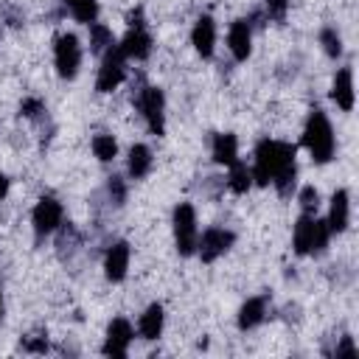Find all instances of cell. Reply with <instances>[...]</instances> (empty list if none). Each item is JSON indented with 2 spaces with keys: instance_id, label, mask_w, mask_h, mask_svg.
I'll use <instances>...</instances> for the list:
<instances>
[{
  "instance_id": "obj_11",
  "label": "cell",
  "mask_w": 359,
  "mask_h": 359,
  "mask_svg": "<svg viewBox=\"0 0 359 359\" xmlns=\"http://www.w3.org/2000/svg\"><path fill=\"white\" fill-rule=\"evenodd\" d=\"M191 45H194V50H196L202 59H210V56H213V48H216V22H213V17L202 14V17L194 22Z\"/></svg>"
},
{
  "instance_id": "obj_5",
  "label": "cell",
  "mask_w": 359,
  "mask_h": 359,
  "mask_svg": "<svg viewBox=\"0 0 359 359\" xmlns=\"http://www.w3.org/2000/svg\"><path fill=\"white\" fill-rule=\"evenodd\" d=\"M137 109L146 118V126L151 129V135L165 132V95L160 87H143L137 93Z\"/></svg>"
},
{
  "instance_id": "obj_8",
  "label": "cell",
  "mask_w": 359,
  "mask_h": 359,
  "mask_svg": "<svg viewBox=\"0 0 359 359\" xmlns=\"http://www.w3.org/2000/svg\"><path fill=\"white\" fill-rule=\"evenodd\" d=\"M121 53L126 56V59H137V62H143L149 53H151V34L146 31V25H143V20H140V11H137V20L132 17V22H129V31H126V36L121 39Z\"/></svg>"
},
{
  "instance_id": "obj_10",
  "label": "cell",
  "mask_w": 359,
  "mask_h": 359,
  "mask_svg": "<svg viewBox=\"0 0 359 359\" xmlns=\"http://www.w3.org/2000/svg\"><path fill=\"white\" fill-rule=\"evenodd\" d=\"M132 337H135L132 323L123 320V317H115V320L107 325V339H104V348H101V351H104L107 356H126Z\"/></svg>"
},
{
  "instance_id": "obj_14",
  "label": "cell",
  "mask_w": 359,
  "mask_h": 359,
  "mask_svg": "<svg viewBox=\"0 0 359 359\" xmlns=\"http://www.w3.org/2000/svg\"><path fill=\"white\" fill-rule=\"evenodd\" d=\"M331 101L345 112L353 109V70L351 67L337 70V76L331 81Z\"/></svg>"
},
{
  "instance_id": "obj_25",
  "label": "cell",
  "mask_w": 359,
  "mask_h": 359,
  "mask_svg": "<svg viewBox=\"0 0 359 359\" xmlns=\"http://www.w3.org/2000/svg\"><path fill=\"white\" fill-rule=\"evenodd\" d=\"M320 45H323V50H325L331 59H337V56L342 53V36L337 34V28H323V31H320Z\"/></svg>"
},
{
  "instance_id": "obj_15",
  "label": "cell",
  "mask_w": 359,
  "mask_h": 359,
  "mask_svg": "<svg viewBox=\"0 0 359 359\" xmlns=\"http://www.w3.org/2000/svg\"><path fill=\"white\" fill-rule=\"evenodd\" d=\"M348 222H351V196H348L345 188H339V191H334V196H331V208H328L325 224H328L331 233H342V230L348 227Z\"/></svg>"
},
{
  "instance_id": "obj_26",
  "label": "cell",
  "mask_w": 359,
  "mask_h": 359,
  "mask_svg": "<svg viewBox=\"0 0 359 359\" xmlns=\"http://www.w3.org/2000/svg\"><path fill=\"white\" fill-rule=\"evenodd\" d=\"M297 202H300V208H303V213H317V208H320V194H317V188L314 185H303L300 188V194H297Z\"/></svg>"
},
{
  "instance_id": "obj_23",
  "label": "cell",
  "mask_w": 359,
  "mask_h": 359,
  "mask_svg": "<svg viewBox=\"0 0 359 359\" xmlns=\"http://www.w3.org/2000/svg\"><path fill=\"white\" fill-rule=\"evenodd\" d=\"M115 39H112V31L101 22H90V50L93 53H104L107 48H112Z\"/></svg>"
},
{
  "instance_id": "obj_19",
  "label": "cell",
  "mask_w": 359,
  "mask_h": 359,
  "mask_svg": "<svg viewBox=\"0 0 359 359\" xmlns=\"http://www.w3.org/2000/svg\"><path fill=\"white\" fill-rule=\"evenodd\" d=\"M266 317V297H250L241 309H238V328L250 331L255 325H261Z\"/></svg>"
},
{
  "instance_id": "obj_28",
  "label": "cell",
  "mask_w": 359,
  "mask_h": 359,
  "mask_svg": "<svg viewBox=\"0 0 359 359\" xmlns=\"http://www.w3.org/2000/svg\"><path fill=\"white\" fill-rule=\"evenodd\" d=\"M328 238H331L328 224L317 219V227H314V250H311V252H323V250L328 247Z\"/></svg>"
},
{
  "instance_id": "obj_31",
  "label": "cell",
  "mask_w": 359,
  "mask_h": 359,
  "mask_svg": "<svg viewBox=\"0 0 359 359\" xmlns=\"http://www.w3.org/2000/svg\"><path fill=\"white\" fill-rule=\"evenodd\" d=\"M339 353H348V356H356V348H353V342H351V337H342V342L337 345V356Z\"/></svg>"
},
{
  "instance_id": "obj_17",
  "label": "cell",
  "mask_w": 359,
  "mask_h": 359,
  "mask_svg": "<svg viewBox=\"0 0 359 359\" xmlns=\"http://www.w3.org/2000/svg\"><path fill=\"white\" fill-rule=\"evenodd\" d=\"M210 154H213V160H216L219 165H230L233 160H238V140H236V135H230V132L213 135Z\"/></svg>"
},
{
  "instance_id": "obj_29",
  "label": "cell",
  "mask_w": 359,
  "mask_h": 359,
  "mask_svg": "<svg viewBox=\"0 0 359 359\" xmlns=\"http://www.w3.org/2000/svg\"><path fill=\"white\" fill-rule=\"evenodd\" d=\"M20 112H22L25 118H36L39 112H45V107H42V101H36V98H28V101H22Z\"/></svg>"
},
{
  "instance_id": "obj_33",
  "label": "cell",
  "mask_w": 359,
  "mask_h": 359,
  "mask_svg": "<svg viewBox=\"0 0 359 359\" xmlns=\"http://www.w3.org/2000/svg\"><path fill=\"white\" fill-rule=\"evenodd\" d=\"M0 320H3V286H0Z\"/></svg>"
},
{
  "instance_id": "obj_13",
  "label": "cell",
  "mask_w": 359,
  "mask_h": 359,
  "mask_svg": "<svg viewBox=\"0 0 359 359\" xmlns=\"http://www.w3.org/2000/svg\"><path fill=\"white\" fill-rule=\"evenodd\" d=\"M129 258H132V250H129L126 241H115V244L107 250V255H104V272H107V278H109L112 283H118V280L126 278Z\"/></svg>"
},
{
  "instance_id": "obj_7",
  "label": "cell",
  "mask_w": 359,
  "mask_h": 359,
  "mask_svg": "<svg viewBox=\"0 0 359 359\" xmlns=\"http://www.w3.org/2000/svg\"><path fill=\"white\" fill-rule=\"evenodd\" d=\"M62 216H65L62 202H59V199H53V196H42V199L34 205V213H31V224H34L36 238L50 236V233L62 224Z\"/></svg>"
},
{
  "instance_id": "obj_16",
  "label": "cell",
  "mask_w": 359,
  "mask_h": 359,
  "mask_svg": "<svg viewBox=\"0 0 359 359\" xmlns=\"http://www.w3.org/2000/svg\"><path fill=\"white\" fill-rule=\"evenodd\" d=\"M314 227H317V219L311 213H300L294 233H292V247L297 255H309L314 250Z\"/></svg>"
},
{
  "instance_id": "obj_12",
  "label": "cell",
  "mask_w": 359,
  "mask_h": 359,
  "mask_svg": "<svg viewBox=\"0 0 359 359\" xmlns=\"http://www.w3.org/2000/svg\"><path fill=\"white\" fill-rule=\"evenodd\" d=\"M227 48L233 53L236 62H247V56L252 53V25L247 20H236L227 31Z\"/></svg>"
},
{
  "instance_id": "obj_18",
  "label": "cell",
  "mask_w": 359,
  "mask_h": 359,
  "mask_svg": "<svg viewBox=\"0 0 359 359\" xmlns=\"http://www.w3.org/2000/svg\"><path fill=\"white\" fill-rule=\"evenodd\" d=\"M163 323H165L163 306H160V303H151V306L140 314V320H137V331H140L143 339H157V337L163 334Z\"/></svg>"
},
{
  "instance_id": "obj_4",
  "label": "cell",
  "mask_w": 359,
  "mask_h": 359,
  "mask_svg": "<svg viewBox=\"0 0 359 359\" xmlns=\"http://www.w3.org/2000/svg\"><path fill=\"white\" fill-rule=\"evenodd\" d=\"M126 76V56L121 53L118 45L107 48L101 53V67H98V76H95V90L98 93H112Z\"/></svg>"
},
{
  "instance_id": "obj_9",
  "label": "cell",
  "mask_w": 359,
  "mask_h": 359,
  "mask_svg": "<svg viewBox=\"0 0 359 359\" xmlns=\"http://www.w3.org/2000/svg\"><path fill=\"white\" fill-rule=\"evenodd\" d=\"M233 241H236V236H233L230 230H224V227H210V230L202 233V238H196V252H199V258H202L205 264H210V261H216L219 255H224V252L233 247Z\"/></svg>"
},
{
  "instance_id": "obj_22",
  "label": "cell",
  "mask_w": 359,
  "mask_h": 359,
  "mask_svg": "<svg viewBox=\"0 0 359 359\" xmlns=\"http://www.w3.org/2000/svg\"><path fill=\"white\" fill-rule=\"evenodd\" d=\"M65 3H67L70 14H73L79 22L90 25V22L98 20V3H95V0H65Z\"/></svg>"
},
{
  "instance_id": "obj_21",
  "label": "cell",
  "mask_w": 359,
  "mask_h": 359,
  "mask_svg": "<svg viewBox=\"0 0 359 359\" xmlns=\"http://www.w3.org/2000/svg\"><path fill=\"white\" fill-rule=\"evenodd\" d=\"M227 168H230V174H227V185H230V191H233V194H247V191L252 188V171L247 168V163L233 160Z\"/></svg>"
},
{
  "instance_id": "obj_27",
  "label": "cell",
  "mask_w": 359,
  "mask_h": 359,
  "mask_svg": "<svg viewBox=\"0 0 359 359\" xmlns=\"http://www.w3.org/2000/svg\"><path fill=\"white\" fill-rule=\"evenodd\" d=\"M266 6V17L275 20V22H283L286 20V11H289V0H264Z\"/></svg>"
},
{
  "instance_id": "obj_6",
  "label": "cell",
  "mask_w": 359,
  "mask_h": 359,
  "mask_svg": "<svg viewBox=\"0 0 359 359\" xmlns=\"http://www.w3.org/2000/svg\"><path fill=\"white\" fill-rule=\"evenodd\" d=\"M53 65L62 79H73L81 65V45L76 34H59L53 42Z\"/></svg>"
},
{
  "instance_id": "obj_24",
  "label": "cell",
  "mask_w": 359,
  "mask_h": 359,
  "mask_svg": "<svg viewBox=\"0 0 359 359\" xmlns=\"http://www.w3.org/2000/svg\"><path fill=\"white\" fill-rule=\"evenodd\" d=\"M93 154H95L101 163L115 160V154H118L115 137H112V135H95V137H93Z\"/></svg>"
},
{
  "instance_id": "obj_3",
  "label": "cell",
  "mask_w": 359,
  "mask_h": 359,
  "mask_svg": "<svg viewBox=\"0 0 359 359\" xmlns=\"http://www.w3.org/2000/svg\"><path fill=\"white\" fill-rule=\"evenodd\" d=\"M171 224H174V244L180 255H194L196 252V238H199V227H196V210L191 202H180L171 213Z\"/></svg>"
},
{
  "instance_id": "obj_2",
  "label": "cell",
  "mask_w": 359,
  "mask_h": 359,
  "mask_svg": "<svg viewBox=\"0 0 359 359\" xmlns=\"http://www.w3.org/2000/svg\"><path fill=\"white\" fill-rule=\"evenodd\" d=\"M303 146L309 149L311 160L314 163H328L334 157V149H337V140H334V126L328 121V115L323 109H311L309 112V121L303 126Z\"/></svg>"
},
{
  "instance_id": "obj_30",
  "label": "cell",
  "mask_w": 359,
  "mask_h": 359,
  "mask_svg": "<svg viewBox=\"0 0 359 359\" xmlns=\"http://www.w3.org/2000/svg\"><path fill=\"white\" fill-rule=\"evenodd\" d=\"M109 196H112V202H123V196H126V188H123V182H121V177H112L109 180Z\"/></svg>"
},
{
  "instance_id": "obj_32",
  "label": "cell",
  "mask_w": 359,
  "mask_h": 359,
  "mask_svg": "<svg viewBox=\"0 0 359 359\" xmlns=\"http://www.w3.org/2000/svg\"><path fill=\"white\" fill-rule=\"evenodd\" d=\"M6 194H8V177H6L3 171H0V199H3Z\"/></svg>"
},
{
  "instance_id": "obj_20",
  "label": "cell",
  "mask_w": 359,
  "mask_h": 359,
  "mask_svg": "<svg viewBox=\"0 0 359 359\" xmlns=\"http://www.w3.org/2000/svg\"><path fill=\"white\" fill-rule=\"evenodd\" d=\"M126 168H129V177L132 180H143L151 168V149L143 146V143H135L129 149V160H126Z\"/></svg>"
},
{
  "instance_id": "obj_1",
  "label": "cell",
  "mask_w": 359,
  "mask_h": 359,
  "mask_svg": "<svg viewBox=\"0 0 359 359\" xmlns=\"http://www.w3.org/2000/svg\"><path fill=\"white\" fill-rule=\"evenodd\" d=\"M297 149L283 140H269L264 137L255 146V160H252V182L258 185H275L280 196H289L297 180Z\"/></svg>"
}]
</instances>
